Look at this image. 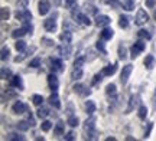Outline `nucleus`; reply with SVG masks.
I'll return each instance as SVG.
<instances>
[{"mask_svg": "<svg viewBox=\"0 0 156 141\" xmlns=\"http://www.w3.org/2000/svg\"><path fill=\"white\" fill-rule=\"evenodd\" d=\"M84 131H85V140H95L98 133L95 128V118L91 117L84 123Z\"/></svg>", "mask_w": 156, "mask_h": 141, "instance_id": "obj_1", "label": "nucleus"}, {"mask_svg": "<svg viewBox=\"0 0 156 141\" xmlns=\"http://www.w3.org/2000/svg\"><path fill=\"white\" fill-rule=\"evenodd\" d=\"M146 49V42L145 40H137L136 43H134L133 46H132V49H130V58L132 59H134V58H137L142 53V52Z\"/></svg>", "mask_w": 156, "mask_h": 141, "instance_id": "obj_2", "label": "nucleus"}, {"mask_svg": "<svg viewBox=\"0 0 156 141\" xmlns=\"http://www.w3.org/2000/svg\"><path fill=\"white\" fill-rule=\"evenodd\" d=\"M56 16H58V13H54L51 17H48L46 20L44 22V28L46 32H49V33H52V32H55L56 30Z\"/></svg>", "mask_w": 156, "mask_h": 141, "instance_id": "obj_3", "label": "nucleus"}, {"mask_svg": "<svg viewBox=\"0 0 156 141\" xmlns=\"http://www.w3.org/2000/svg\"><path fill=\"white\" fill-rule=\"evenodd\" d=\"M149 22V15H147V12L145 9H139L137 13H136V19H134V23L137 25V26H142V25H145V23Z\"/></svg>", "mask_w": 156, "mask_h": 141, "instance_id": "obj_4", "label": "nucleus"}, {"mask_svg": "<svg viewBox=\"0 0 156 141\" xmlns=\"http://www.w3.org/2000/svg\"><path fill=\"white\" fill-rule=\"evenodd\" d=\"M49 65L54 72H62L64 71V62H62V59H59V58H51Z\"/></svg>", "mask_w": 156, "mask_h": 141, "instance_id": "obj_5", "label": "nucleus"}, {"mask_svg": "<svg viewBox=\"0 0 156 141\" xmlns=\"http://www.w3.org/2000/svg\"><path fill=\"white\" fill-rule=\"evenodd\" d=\"M15 17H16L17 20H20V22H28L32 19V13L26 9H20V10H17L15 13Z\"/></svg>", "mask_w": 156, "mask_h": 141, "instance_id": "obj_6", "label": "nucleus"}, {"mask_svg": "<svg viewBox=\"0 0 156 141\" xmlns=\"http://www.w3.org/2000/svg\"><path fill=\"white\" fill-rule=\"evenodd\" d=\"M132 71H133V65H130V63H129V65H126V66H123L122 73H120V81H122L123 85H124V84H126V82L129 81Z\"/></svg>", "mask_w": 156, "mask_h": 141, "instance_id": "obj_7", "label": "nucleus"}, {"mask_svg": "<svg viewBox=\"0 0 156 141\" xmlns=\"http://www.w3.org/2000/svg\"><path fill=\"white\" fill-rule=\"evenodd\" d=\"M38 9H39V15H41V16L48 15L51 10V2L49 0H39Z\"/></svg>", "mask_w": 156, "mask_h": 141, "instance_id": "obj_8", "label": "nucleus"}, {"mask_svg": "<svg viewBox=\"0 0 156 141\" xmlns=\"http://www.w3.org/2000/svg\"><path fill=\"white\" fill-rule=\"evenodd\" d=\"M74 91L77 92L78 95H81V96H87L91 94V89H90L87 85H84V84H75L74 85Z\"/></svg>", "mask_w": 156, "mask_h": 141, "instance_id": "obj_9", "label": "nucleus"}, {"mask_svg": "<svg viewBox=\"0 0 156 141\" xmlns=\"http://www.w3.org/2000/svg\"><path fill=\"white\" fill-rule=\"evenodd\" d=\"M139 104H140V95H137V94L132 95L130 96V101H129V107L126 108V114H130Z\"/></svg>", "mask_w": 156, "mask_h": 141, "instance_id": "obj_10", "label": "nucleus"}, {"mask_svg": "<svg viewBox=\"0 0 156 141\" xmlns=\"http://www.w3.org/2000/svg\"><path fill=\"white\" fill-rule=\"evenodd\" d=\"M12 111L15 114H25L28 111V105L23 101H16L13 104V107H12Z\"/></svg>", "mask_w": 156, "mask_h": 141, "instance_id": "obj_11", "label": "nucleus"}, {"mask_svg": "<svg viewBox=\"0 0 156 141\" xmlns=\"http://www.w3.org/2000/svg\"><path fill=\"white\" fill-rule=\"evenodd\" d=\"M95 25L97 26H100V28H104V26H108L110 23H112V19L108 16H106V15H97V17H95Z\"/></svg>", "mask_w": 156, "mask_h": 141, "instance_id": "obj_12", "label": "nucleus"}, {"mask_svg": "<svg viewBox=\"0 0 156 141\" xmlns=\"http://www.w3.org/2000/svg\"><path fill=\"white\" fill-rule=\"evenodd\" d=\"M71 45L69 43H62L59 48H58V53L61 55L62 58H69L71 56Z\"/></svg>", "mask_w": 156, "mask_h": 141, "instance_id": "obj_13", "label": "nucleus"}, {"mask_svg": "<svg viewBox=\"0 0 156 141\" xmlns=\"http://www.w3.org/2000/svg\"><path fill=\"white\" fill-rule=\"evenodd\" d=\"M48 85H49V88L52 91H56L58 88H59V81H58V78H56L55 72L48 75Z\"/></svg>", "mask_w": 156, "mask_h": 141, "instance_id": "obj_14", "label": "nucleus"}, {"mask_svg": "<svg viewBox=\"0 0 156 141\" xmlns=\"http://www.w3.org/2000/svg\"><path fill=\"white\" fill-rule=\"evenodd\" d=\"M65 133V123L64 121H58L54 127V136L55 137H61Z\"/></svg>", "mask_w": 156, "mask_h": 141, "instance_id": "obj_15", "label": "nucleus"}, {"mask_svg": "<svg viewBox=\"0 0 156 141\" xmlns=\"http://www.w3.org/2000/svg\"><path fill=\"white\" fill-rule=\"evenodd\" d=\"M74 19L77 20L78 23H83V25H85V26H90L91 25V20H90V17L87 16V15H84V13H77L75 16H74Z\"/></svg>", "mask_w": 156, "mask_h": 141, "instance_id": "obj_16", "label": "nucleus"}, {"mask_svg": "<svg viewBox=\"0 0 156 141\" xmlns=\"http://www.w3.org/2000/svg\"><path fill=\"white\" fill-rule=\"evenodd\" d=\"M49 104H51V107H54L55 109L61 108V101H59V96L56 94V91H54V94L49 96Z\"/></svg>", "mask_w": 156, "mask_h": 141, "instance_id": "obj_17", "label": "nucleus"}, {"mask_svg": "<svg viewBox=\"0 0 156 141\" xmlns=\"http://www.w3.org/2000/svg\"><path fill=\"white\" fill-rule=\"evenodd\" d=\"M9 81H10V85H12V86H15V88H17V89H23L22 76H19V75H15V76H12Z\"/></svg>", "mask_w": 156, "mask_h": 141, "instance_id": "obj_18", "label": "nucleus"}, {"mask_svg": "<svg viewBox=\"0 0 156 141\" xmlns=\"http://www.w3.org/2000/svg\"><path fill=\"white\" fill-rule=\"evenodd\" d=\"M117 71V63H113V65H107V66H104L103 68V71H101V73L104 75V76H112V75H114Z\"/></svg>", "mask_w": 156, "mask_h": 141, "instance_id": "obj_19", "label": "nucleus"}, {"mask_svg": "<svg viewBox=\"0 0 156 141\" xmlns=\"http://www.w3.org/2000/svg\"><path fill=\"white\" fill-rule=\"evenodd\" d=\"M35 51H36V48H35V46H30V49H26V51H23L22 55H19V56L15 58V62H22L23 59H26V58H28L29 55H32Z\"/></svg>", "mask_w": 156, "mask_h": 141, "instance_id": "obj_20", "label": "nucleus"}, {"mask_svg": "<svg viewBox=\"0 0 156 141\" xmlns=\"http://www.w3.org/2000/svg\"><path fill=\"white\" fill-rule=\"evenodd\" d=\"M113 35H114V30H113L112 28H104L103 30H101L100 36H101V39L103 40H110L113 38Z\"/></svg>", "mask_w": 156, "mask_h": 141, "instance_id": "obj_21", "label": "nucleus"}, {"mask_svg": "<svg viewBox=\"0 0 156 141\" xmlns=\"http://www.w3.org/2000/svg\"><path fill=\"white\" fill-rule=\"evenodd\" d=\"M145 66H146V69H153V66H155V63H156V58L153 56V55H146V58H145Z\"/></svg>", "mask_w": 156, "mask_h": 141, "instance_id": "obj_22", "label": "nucleus"}, {"mask_svg": "<svg viewBox=\"0 0 156 141\" xmlns=\"http://www.w3.org/2000/svg\"><path fill=\"white\" fill-rule=\"evenodd\" d=\"M95 108H97V105H95L94 101H87L85 102V112L88 114V115H93V114L95 112Z\"/></svg>", "mask_w": 156, "mask_h": 141, "instance_id": "obj_23", "label": "nucleus"}, {"mask_svg": "<svg viewBox=\"0 0 156 141\" xmlns=\"http://www.w3.org/2000/svg\"><path fill=\"white\" fill-rule=\"evenodd\" d=\"M28 33V30H26V29L23 28H20V29H15V30H13V32H12V38H15V39H17V38H22L23 35H26Z\"/></svg>", "mask_w": 156, "mask_h": 141, "instance_id": "obj_24", "label": "nucleus"}, {"mask_svg": "<svg viewBox=\"0 0 156 141\" xmlns=\"http://www.w3.org/2000/svg\"><path fill=\"white\" fill-rule=\"evenodd\" d=\"M119 59H122V61H124L126 58H127V49H126V46L123 45V43H120L119 45Z\"/></svg>", "mask_w": 156, "mask_h": 141, "instance_id": "obj_25", "label": "nucleus"}, {"mask_svg": "<svg viewBox=\"0 0 156 141\" xmlns=\"http://www.w3.org/2000/svg\"><path fill=\"white\" fill-rule=\"evenodd\" d=\"M9 17H10V10L7 7H2L0 9V19H2V22L9 20Z\"/></svg>", "mask_w": 156, "mask_h": 141, "instance_id": "obj_26", "label": "nucleus"}, {"mask_svg": "<svg viewBox=\"0 0 156 141\" xmlns=\"http://www.w3.org/2000/svg\"><path fill=\"white\" fill-rule=\"evenodd\" d=\"M61 40H62V43H71V40H73V33H71L69 30H65V32L61 35Z\"/></svg>", "mask_w": 156, "mask_h": 141, "instance_id": "obj_27", "label": "nucleus"}, {"mask_svg": "<svg viewBox=\"0 0 156 141\" xmlns=\"http://www.w3.org/2000/svg\"><path fill=\"white\" fill-rule=\"evenodd\" d=\"M0 78H2V79H10L12 78V71L9 68H6V66H2Z\"/></svg>", "mask_w": 156, "mask_h": 141, "instance_id": "obj_28", "label": "nucleus"}, {"mask_svg": "<svg viewBox=\"0 0 156 141\" xmlns=\"http://www.w3.org/2000/svg\"><path fill=\"white\" fill-rule=\"evenodd\" d=\"M134 6H136V2L134 0H123V7L126 10H134Z\"/></svg>", "mask_w": 156, "mask_h": 141, "instance_id": "obj_29", "label": "nucleus"}, {"mask_svg": "<svg viewBox=\"0 0 156 141\" xmlns=\"http://www.w3.org/2000/svg\"><path fill=\"white\" fill-rule=\"evenodd\" d=\"M83 76V68H74L73 73H71V79L73 81H78Z\"/></svg>", "mask_w": 156, "mask_h": 141, "instance_id": "obj_30", "label": "nucleus"}, {"mask_svg": "<svg viewBox=\"0 0 156 141\" xmlns=\"http://www.w3.org/2000/svg\"><path fill=\"white\" fill-rule=\"evenodd\" d=\"M36 115H38L39 118H46V117L49 115V108L48 107H41L38 109V114H36Z\"/></svg>", "mask_w": 156, "mask_h": 141, "instance_id": "obj_31", "label": "nucleus"}, {"mask_svg": "<svg viewBox=\"0 0 156 141\" xmlns=\"http://www.w3.org/2000/svg\"><path fill=\"white\" fill-rule=\"evenodd\" d=\"M119 26L122 29L129 28V17L126 16V15H122V16H120V19H119Z\"/></svg>", "mask_w": 156, "mask_h": 141, "instance_id": "obj_32", "label": "nucleus"}, {"mask_svg": "<svg viewBox=\"0 0 156 141\" xmlns=\"http://www.w3.org/2000/svg\"><path fill=\"white\" fill-rule=\"evenodd\" d=\"M116 92H117V89H116V84H108L106 86V94L108 96H114L116 95Z\"/></svg>", "mask_w": 156, "mask_h": 141, "instance_id": "obj_33", "label": "nucleus"}, {"mask_svg": "<svg viewBox=\"0 0 156 141\" xmlns=\"http://www.w3.org/2000/svg\"><path fill=\"white\" fill-rule=\"evenodd\" d=\"M137 115H139L140 119H146V117H147V108H146V105H140Z\"/></svg>", "mask_w": 156, "mask_h": 141, "instance_id": "obj_34", "label": "nucleus"}, {"mask_svg": "<svg viewBox=\"0 0 156 141\" xmlns=\"http://www.w3.org/2000/svg\"><path fill=\"white\" fill-rule=\"evenodd\" d=\"M67 124L69 125V127H77V125L80 124V119H78L75 115H69L67 119Z\"/></svg>", "mask_w": 156, "mask_h": 141, "instance_id": "obj_35", "label": "nucleus"}, {"mask_svg": "<svg viewBox=\"0 0 156 141\" xmlns=\"http://www.w3.org/2000/svg\"><path fill=\"white\" fill-rule=\"evenodd\" d=\"M45 99L42 95H39V94H34V95H32V102H34L35 105H42Z\"/></svg>", "mask_w": 156, "mask_h": 141, "instance_id": "obj_36", "label": "nucleus"}, {"mask_svg": "<svg viewBox=\"0 0 156 141\" xmlns=\"http://www.w3.org/2000/svg\"><path fill=\"white\" fill-rule=\"evenodd\" d=\"M9 55H10L9 48H7V46H3V48H2V52H0V59H2V61H6V59H9Z\"/></svg>", "mask_w": 156, "mask_h": 141, "instance_id": "obj_37", "label": "nucleus"}, {"mask_svg": "<svg viewBox=\"0 0 156 141\" xmlns=\"http://www.w3.org/2000/svg\"><path fill=\"white\" fill-rule=\"evenodd\" d=\"M30 124H29V121H19L17 123V130L19 131H28Z\"/></svg>", "mask_w": 156, "mask_h": 141, "instance_id": "obj_38", "label": "nucleus"}, {"mask_svg": "<svg viewBox=\"0 0 156 141\" xmlns=\"http://www.w3.org/2000/svg\"><path fill=\"white\" fill-rule=\"evenodd\" d=\"M7 140H10V141H23L25 140V137L19 136V134H16V133H10V134H7Z\"/></svg>", "mask_w": 156, "mask_h": 141, "instance_id": "obj_39", "label": "nucleus"}, {"mask_svg": "<svg viewBox=\"0 0 156 141\" xmlns=\"http://www.w3.org/2000/svg\"><path fill=\"white\" fill-rule=\"evenodd\" d=\"M15 48H16L17 52L26 51V42H25V40H17L16 43H15Z\"/></svg>", "mask_w": 156, "mask_h": 141, "instance_id": "obj_40", "label": "nucleus"}, {"mask_svg": "<svg viewBox=\"0 0 156 141\" xmlns=\"http://www.w3.org/2000/svg\"><path fill=\"white\" fill-rule=\"evenodd\" d=\"M137 36H139L140 39H146V40L151 39V33H149L146 29H140L139 32H137Z\"/></svg>", "mask_w": 156, "mask_h": 141, "instance_id": "obj_41", "label": "nucleus"}, {"mask_svg": "<svg viewBox=\"0 0 156 141\" xmlns=\"http://www.w3.org/2000/svg\"><path fill=\"white\" fill-rule=\"evenodd\" d=\"M84 62H85V56H78L77 59H75V62H74V68H83Z\"/></svg>", "mask_w": 156, "mask_h": 141, "instance_id": "obj_42", "label": "nucleus"}, {"mask_svg": "<svg viewBox=\"0 0 156 141\" xmlns=\"http://www.w3.org/2000/svg\"><path fill=\"white\" fill-rule=\"evenodd\" d=\"M28 5H29V0H17L16 2L17 9H26Z\"/></svg>", "mask_w": 156, "mask_h": 141, "instance_id": "obj_43", "label": "nucleus"}, {"mask_svg": "<svg viewBox=\"0 0 156 141\" xmlns=\"http://www.w3.org/2000/svg\"><path fill=\"white\" fill-rule=\"evenodd\" d=\"M97 49H98V51H100L101 53H103V55H106V53H107L106 46H104V42H103V39L97 42Z\"/></svg>", "mask_w": 156, "mask_h": 141, "instance_id": "obj_44", "label": "nucleus"}, {"mask_svg": "<svg viewBox=\"0 0 156 141\" xmlns=\"http://www.w3.org/2000/svg\"><path fill=\"white\" fill-rule=\"evenodd\" d=\"M51 127H52V123L51 121H42V124H41V128H42V131H49Z\"/></svg>", "mask_w": 156, "mask_h": 141, "instance_id": "obj_45", "label": "nucleus"}, {"mask_svg": "<svg viewBox=\"0 0 156 141\" xmlns=\"http://www.w3.org/2000/svg\"><path fill=\"white\" fill-rule=\"evenodd\" d=\"M152 128H153V123H149L147 127H146V130H145V136H143V138H149V136H151V133H152Z\"/></svg>", "mask_w": 156, "mask_h": 141, "instance_id": "obj_46", "label": "nucleus"}, {"mask_svg": "<svg viewBox=\"0 0 156 141\" xmlns=\"http://www.w3.org/2000/svg\"><path fill=\"white\" fill-rule=\"evenodd\" d=\"M39 65H41V58H35V59H32L30 63H29L30 68H38Z\"/></svg>", "mask_w": 156, "mask_h": 141, "instance_id": "obj_47", "label": "nucleus"}, {"mask_svg": "<svg viewBox=\"0 0 156 141\" xmlns=\"http://www.w3.org/2000/svg\"><path fill=\"white\" fill-rule=\"evenodd\" d=\"M64 138H65V140H68V141H73V140H75V138H77V136H75V133H74V131H69V133H67V134L64 136Z\"/></svg>", "mask_w": 156, "mask_h": 141, "instance_id": "obj_48", "label": "nucleus"}, {"mask_svg": "<svg viewBox=\"0 0 156 141\" xmlns=\"http://www.w3.org/2000/svg\"><path fill=\"white\" fill-rule=\"evenodd\" d=\"M75 5H77V0H65V7L68 9H73Z\"/></svg>", "mask_w": 156, "mask_h": 141, "instance_id": "obj_49", "label": "nucleus"}, {"mask_svg": "<svg viewBox=\"0 0 156 141\" xmlns=\"http://www.w3.org/2000/svg\"><path fill=\"white\" fill-rule=\"evenodd\" d=\"M101 79H103V73H97V75H95L94 76V79H93V85H97L98 84V82H101Z\"/></svg>", "mask_w": 156, "mask_h": 141, "instance_id": "obj_50", "label": "nucleus"}, {"mask_svg": "<svg viewBox=\"0 0 156 141\" xmlns=\"http://www.w3.org/2000/svg\"><path fill=\"white\" fill-rule=\"evenodd\" d=\"M42 42H44L46 46H54L55 45V42H54L52 39H48V38H42Z\"/></svg>", "mask_w": 156, "mask_h": 141, "instance_id": "obj_51", "label": "nucleus"}, {"mask_svg": "<svg viewBox=\"0 0 156 141\" xmlns=\"http://www.w3.org/2000/svg\"><path fill=\"white\" fill-rule=\"evenodd\" d=\"M155 6H156V0H146V7L152 9V7H155Z\"/></svg>", "mask_w": 156, "mask_h": 141, "instance_id": "obj_52", "label": "nucleus"}, {"mask_svg": "<svg viewBox=\"0 0 156 141\" xmlns=\"http://www.w3.org/2000/svg\"><path fill=\"white\" fill-rule=\"evenodd\" d=\"M87 13H94V15H97V9H95L94 6H88V7H87Z\"/></svg>", "mask_w": 156, "mask_h": 141, "instance_id": "obj_53", "label": "nucleus"}, {"mask_svg": "<svg viewBox=\"0 0 156 141\" xmlns=\"http://www.w3.org/2000/svg\"><path fill=\"white\" fill-rule=\"evenodd\" d=\"M152 105H153V109L156 111V89H155V94H153V98H152Z\"/></svg>", "mask_w": 156, "mask_h": 141, "instance_id": "obj_54", "label": "nucleus"}, {"mask_svg": "<svg viewBox=\"0 0 156 141\" xmlns=\"http://www.w3.org/2000/svg\"><path fill=\"white\" fill-rule=\"evenodd\" d=\"M28 121H29V124H30V127H34V125H35V118H34V117H32V114L29 115Z\"/></svg>", "mask_w": 156, "mask_h": 141, "instance_id": "obj_55", "label": "nucleus"}, {"mask_svg": "<svg viewBox=\"0 0 156 141\" xmlns=\"http://www.w3.org/2000/svg\"><path fill=\"white\" fill-rule=\"evenodd\" d=\"M106 140H107V141H114V140H116V138H114V137H107Z\"/></svg>", "mask_w": 156, "mask_h": 141, "instance_id": "obj_56", "label": "nucleus"}, {"mask_svg": "<svg viewBox=\"0 0 156 141\" xmlns=\"http://www.w3.org/2000/svg\"><path fill=\"white\" fill-rule=\"evenodd\" d=\"M103 2H107V0H103Z\"/></svg>", "mask_w": 156, "mask_h": 141, "instance_id": "obj_57", "label": "nucleus"}]
</instances>
